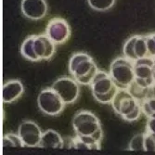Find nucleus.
<instances>
[{
	"label": "nucleus",
	"mask_w": 155,
	"mask_h": 155,
	"mask_svg": "<svg viewBox=\"0 0 155 155\" xmlns=\"http://www.w3.org/2000/svg\"><path fill=\"white\" fill-rule=\"evenodd\" d=\"M24 86L23 84L18 80H9L3 84L2 88V101L3 103H12L23 95Z\"/></svg>",
	"instance_id": "ddd939ff"
},
{
	"label": "nucleus",
	"mask_w": 155,
	"mask_h": 155,
	"mask_svg": "<svg viewBox=\"0 0 155 155\" xmlns=\"http://www.w3.org/2000/svg\"><path fill=\"white\" fill-rule=\"evenodd\" d=\"M3 147H24L20 136L15 133H7L4 134L2 138Z\"/></svg>",
	"instance_id": "412c9836"
},
{
	"label": "nucleus",
	"mask_w": 155,
	"mask_h": 155,
	"mask_svg": "<svg viewBox=\"0 0 155 155\" xmlns=\"http://www.w3.org/2000/svg\"><path fill=\"white\" fill-rule=\"evenodd\" d=\"M21 11L22 15L31 21H40L48 13L46 0H21Z\"/></svg>",
	"instance_id": "9b49d317"
},
{
	"label": "nucleus",
	"mask_w": 155,
	"mask_h": 155,
	"mask_svg": "<svg viewBox=\"0 0 155 155\" xmlns=\"http://www.w3.org/2000/svg\"><path fill=\"white\" fill-rule=\"evenodd\" d=\"M46 34L56 45H63L71 37L72 30L66 20L56 17L48 22Z\"/></svg>",
	"instance_id": "1a4fd4ad"
},
{
	"label": "nucleus",
	"mask_w": 155,
	"mask_h": 155,
	"mask_svg": "<svg viewBox=\"0 0 155 155\" xmlns=\"http://www.w3.org/2000/svg\"><path fill=\"white\" fill-rule=\"evenodd\" d=\"M69 73L81 86H90L98 72V67L91 56L86 52L74 53L69 60Z\"/></svg>",
	"instance_id": "f257e3e1"
},
{
	"label": "nucleus",
	"mask_w": 155,
	"mask_h": 155,
	"mask_svg": "<svg viewBox=\"0 0 155 155\" xmlns=\"http://www.w3.org/2000/svg\"><path fill=\"white\" fill-rule=\"evenodd\" d=\"M145 132L155 134V117L148 118L147 123H146V131Z\"/></svg>",
	"instance_id": "b1692460"
},
{
	"label": "nucleus",
	"mask_w": 155,
	"mask_h": 155,
	"mask_svg": "<svg viewBox=\"0 0 155 155\" xmlns=\"http://www.w3.org/2000/svg\"><path fill=\"white\" fill-rule=\"evenodd\" d=\"M73 129L76 136L91 137L98 142L103 139V130L101 120L94 112L82 110L74 114L72 121Z\"/></svg>",
	"instance_id": "7ed1b4c3"
},
{
	"label": "nucleus",
	"mask_w": 155,
	"mask_h": 155,
	"mask_svg": "<svg viewBox=\"0 0 155 155\" xmlns=\"http://www.w3.org/2000/svg\"><path fill=\"white\" fill-rule=\"evenodd\" d=\"M145 151L155 152V134L145 132Z\"/></svg>",
	"instance_id": "5701e85b"
},
{
	"label": "nucleus",
	"mask_w": 155,
	"mask_h": 155,
	"mask_svg": "<svg viewBox=\"0 0 155 155\" xmlns=\"http://www.w3.org/2000/svg\"><path fill=\"white\" fill-rule=\"evenodd\" d=\"M88 6L95 11L105 12L115 4V0H87Z\"/></svg>",
	"instance_id": "a211bd4d"
},
{
	"label": "nucleus",
	"mask_w": 155,
	"mask_h": 155,
	"mask_svg": "<svg viewBox=\"0 0 155 155\" xmlns=\"http://www.w3.org/2000/svg\"><path fill=\"white\" fill-rule=\"evenodd\" d=\"M109 74L119 88L128 89L135 81L134 61L125 57H117L111 61Z\"/></svg>",
	"instance_id": "39448f33"
},
{
	"label": "nucleus",
	"mask_w": 155,
	"mask_h": 155,
	"mask_svg": "<svg viewBox=\"0 0 155 155\" xmlns=\"http://www.w3.org/2000/svg\"><path fill=\"white\" fill-rule=\"evenodd\" d=\"M150 96H153V97H155V83H154L153 86L150 87Z\"/></svg>",
	"instance_id": "393cba45"
},
{
	"label": "nucleus",
	"mask_w": 155,
	"mask_h": 155,
	"mask_svg": "<svg viewBox=\"0 0 155 155\" xmlns=\"http://www.w3.org/2000/svg\"><path fill=\"white\" fill-rule=\"evenodd\" d=\"M35 35H32L26 37L21 46L20 52L25 60L32 62H38L40 61V60L35 51Z\"/></svg>",
	"instance_id": "2eb2a0df"
},
{
	"label": "nucleus",
	"mask_w": 155,
	"mask_h": 155,
	"mask_svg": "<svg viewBox=\"0 0 155 155\" xmlns=\"http://www.w3.org/2000/svg\"><path fill=\"white\" fill-rule=\"evenodd\" d=\"M142 114L147 118L155 117V97L150 96L141 101Z\"/></svg>",
	"instance_id": "aec40b11"
},
{
	"label": "nucleus",
	"mask_w": 155,
	"mask_h": 155,
	"mask_svg": "<svg viewBox=\"0 0 155 155\" xmlns=\"http://www.w3.org/2000/svg\"><path fill=\"white\" fill-rule=\"evenodd\" d=\"M56 45L47 35V34L35 35V51L40 61H48L52 59L56 52Z\"/></svg>",
	"instance_id": "f8f14e48"
},
{
	"label": "nucleus",
	"mask_w": 155,
	"mask_h": 155,
	"mask_svg": "<svg viewBox=\"0 0 155 155\" xmlns=\"http://www.w3.org/2000/svg\"><path fill=\"white\" fill-rule=\"evenodd\" d=\"M65 146L64 139L59 132L54 129H48L43 132L39 144L40 148H51V149H61Z\"/></svg>",
	"instance_id": "4468645a"
},
{
	"label": "nucleus",
	"mask_w": 155,
	"mask_h": 155,
	"mask_svg": "<svg viewBox=\"0 0 155 155\" xmlns=\"http://www.w3.org/2000/svg\"><path fill=\"white\" fill-rule=\"evenodd\" d=\"M81 84L74 78L69 76H61L56 79L51 87L57 92L63 101L68 104L74 103L80 96Z\"/></svg>",
	"instance_id": "0eeeda50"
},
{
	"label": "nucleus",
	"mask_w": 155,
	"mask_h": 155,
	"mask_svg": "<svg viewBox=\"0 0 155 155\" xmlns=\"http://www.w3.org/2000/svg\"><path fill=\"white\" fill-rule=\"evenodd\" d=\"M135 81L138 87L149 89L155 81L153 78V59L150 57L138 59L134 61Z\"/></svg>",
	"instance_id": "6e6552de"
},
{
	"label": "nucleus",
	"mask_w": 155,
	"mask_h": 155,
	"mask_svg": "<svg viewBox=\"0 0 155 155\" xmlns=\"http://www.w3.org/2000/svg\"><path fill=\"white\" fill-rule=\"evenodd\" d=\"M146 43L148 48V56L150 58H155V33L145 35Z\"/></svg>",
	"instance_id": "4be33fe9"
},
{
	"label": "nucleus",
	"mask_w": 155,
	"mask_h": 155,
	"mask_svg": "<svg viewBox=\"0 0 155 155\" xmlns=\"http://www.w3.org/2000/svg\"><path fill=\"white\" fill-rule=\"evenodd\" d=\"M137 35L130 36L124 42L123 46V56L132 61H136L137 60L135 53V43L137 40Z\"/></svg>",
	"instance_id": "dca6fc26"
},
{
	"label": "nucleus",
	"mask_w": 155,
	"mask_h": 155,
	"mask_svg": "<svg viewBox=\"0 0 155 155\" xmlns=\"http://www.w3.org/2000/svg\"><path fill=\"white\" fill-rule=\"evenodd\" d=\"M135 53H136V57L137 60L149 57L145 35H137L136 43H135Z\"/></svg>",
	"instance_id": "6ab92c4d"
},
{
	"label": "nucleus",
	"mask_w": 155,
	"mask_h": 155,
	"mask_svg": "<svg viewBox=\"0 0 155 155\" xmlns=\"http://www.w3.org/2000/svg\"><path fill=\"white\" fill-rule=\"evenodd\" d=\"M17 133L20 136L24 147H39L43 132L35 122L32 120H24L20 124Z\"/></svg>",
	"instance_id": "9d476101"
},
{
	"label": "nucleus",
	"mask_w": 155,
	"mask_h": 155,
	"mask_svg": "<svg viewBox=\"0 0 155 155\" xmlns=\"http://www.w3.org/2000/svg\"><path fill=\"white\" fill-rule=\"evenodd\" d=\"M89 87L93 97L101 104H110L119 89L109 72L102 70H98Z\"/></svg>",
	"instance_id": "20e7f679"
},
{
	"label": "nucleus",
	"mask_w": 155,
	"mask_h": 155,
	"mask_svg": "<svg viewBox=\"0 0 155 155\" xmlns=\"http://www.w3.org/2000/svg\"><path fill=\"white\" fill-rule=\"evenodd\" d=\"M38 109L48 116H58L64 110L66 103L51 87L40 91L37 97Z\"/></svg>",
	"instance_id": "423d86ee"
},
{
	"label": "nucleus",
	"mask_w": 155,
	"mask_h": 155,
	"mask_svg": "<svg viewBox=\"0 0 155 155\" xmlns=\"http://www.w3.org/2000/svg\"><path fill=\"white\" fill-rule=\"evenodd\" d=\"M110 105L118 116L128 123L137 121L143 114L141 102L126 88L118 89Z\"/></svg>",
	"instance_id": "f03ea898"
},
{
	"label": "nucleus",
	"mask_w": 155,
	"mask_h": 155,
	"mask_svg": "<svg viewBox=\"0 0 155 155\" xmlns=\"http://www.w3.org/2000/svg\"><path fill=\"white\" fill-rule=\"evenodd\" d=\"M153 78L155 81V58L153 59Z\"/></svg>",
	"instance_id": "a878e982"
},
{
	"label": "nucleus",
	"mask_w": 155,
	"mask_h": 155,
	"mask_svg": "<svg viewBox=\"0 0 155 155\" xmlns=\"http://www.w3.org/2000/svg\"><path fill=\"white\" fill-rule=\"evenodd\" d=\"M127 150L131 151H145V132L133 136L128 143Z\"/></svg>",
	"instance_id": "f3484780"
}]
</instances>
